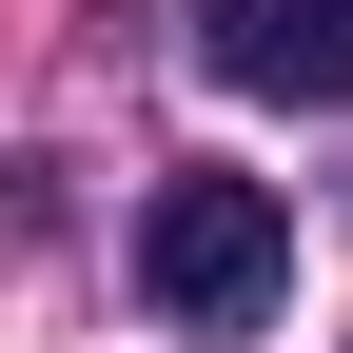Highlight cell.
Segmentation results:
<instances>
[{
	"label": "cell",
	"instance_id": "6da1fadb",
	"mask_svg": "<svg viewBox=\"0 0 353 353\" xmlns=\"http://www.w3.org/2000/svg\"><path fill=\"white\" fill-rule=\"evenodd\" d=\"M138 294H157V334H255V314L294 294V216H275V176L176 157L157 196H138Z\"/></svg>",
	"mask_w": 353,
	"mask_h": 353
},
{
	"label": "cell",
	"instance_id": "7a4b0ae2",
	"mask_svg": "<svg viewBox=\"0 0 353 353\" xmlns=\"http://www.w3.org/2000/svg\"><path fill=\"white\" fill-rule=\"evenodd\" d=\"M236 99H353V0H196Z\"/></svg>",
	"mask_w": 353,
	"mask_h": 353
}]
</instances>
